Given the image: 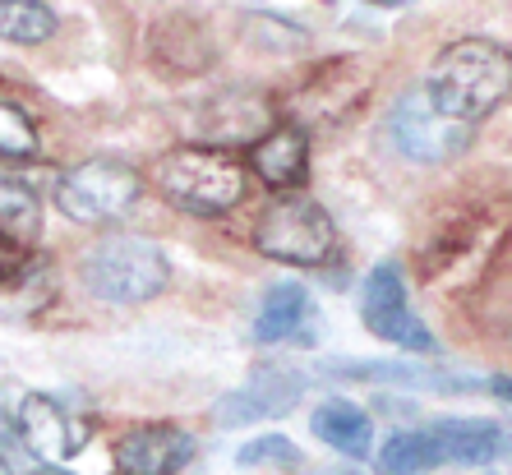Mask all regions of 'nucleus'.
<instances>
[{"instance_id":"nucleus-17","label":"nucleus","mask_w":512,"mask_h":475,"mask_svg":"<svg viewBox=\"0 0 512 475\" xmlns=\"http://www.w3.org/2000/svg\"><path fill=\"white\" fill-rule=\"evenodd\" d=\"M56 33V10L47 0H0V42L37 47Z\"/></svg>"},{"instance_id":"nucleus-1","label":"nucleus","mask_w":512,"mask_h":475,"mask_svg":"<svg viewBox=\"0 0 512 475\" xmlns=\"http://www.w3.org/2000/svg\"><path fill=\"white\" fill-rule=\"evenodd\" d=\"M420 93L448 120L480 125L512 93V51L494 37H457L453 47H443L434 56Z\"/></svg>"},{"instance_id":"nucleus-25","label":"nucleus","mask_w":512,"mask_h":475,"mask_svg":"<svg viewBox=\"0 0 512 475\" xmlns=\"http://www.w3.org/2000/svg\"><path fill=\"white\" fill-rule=\"evenodd\" d=\"M0 475H14V471H10V462H5V457H0Z\"/></svg>"},{"instance_id":"nucleus-12","label":"nucleus","mask_w":512,"mask_h":475,"mask_svg":"<svg viewBox=\"0 0 512 475\" xmlns=\"http://www.w3.org/2000/svg\"><path fill=\"white\" fill-rule=\"evenodd\" d=\"M429 439L439 443V457L453 466H489L499 462L503 452H512V434L494 420H466L448 416L429 429Z\"/></svg>"},{"instance_id":"nucleus-14","label":"nucleus","mask_w":512,"mask_h":475,"mask_svg":"<svg viewBox=\"0 0 512 475\" xmlns=\"http://www.w3.org/2000/svg\"><path fill=\"white\" fill-rule=\"evenodd\" d=\"M310 429H314V439L328 443V448L342 452V457H370V448H374L370 416H365L356 402H346V397L323 402L310 416Z\"/></svg>"},{"instance_id":"nucleus-15","label":"nucleus","mask_w":512,"mask_h":475,"mask_svg":"<svg viewBox=\"0 0 512 475\" xmlns=\"http://www.w3.org/2000/svg\"><path fill=\"white\" fill-rule=\"evenodd\" d=\"M310 319V291L296 282H277L259 305V319H254V342H286L296 337Z\"/></svg>"},{"instance_id":"nucleus-10","label":"nucleus","mask_w":512,"mask_h":475,"mask_svg":"<svg viewBox=\"0 0 512 475\" xmlns=\"http://www.w3.org/2000/svg\"><path fill=\"white\" fill-rule=\"evenodd\" d=\"M194 457V439L176 425H139L116 443V475H176Z\"/></svg>"},{"instance_id":"nucleus-24","label":"nucleus","mask_w":512,"mask_h":475,"mask_svg":"<svg viewBox=\"0 0 512 475\" xmlns=\"http://www.w3.org/2000/svg\"><path fill=\"white\" fill-rule=\"evenodd\" d=\"M370 5H406V0H370Z\"/></svg>"},{"instance_id":"nucleus-19","label":"nucleus","mask_w":512,"mask_h":475,"mask_svg":"<svg viewBox=\"0 0 512 475\" xmlns=\"http://www.w3.org/2000/svg\"><path fill=\"white\" fill-rule=\"evenodd\" d=\"M37 231V199L19 180H0V236H10L14 245L33 240Z\"/></svg>"},{"instance_id":"nucleus-21","label":"nucleus","mask_w":512,"mask_h":475,"mask_svg":"<svg viewBox=\"0 0 512 475\" xmlns=\"http://www.w3.org/2000/svg\"><path fill=\"white\" fill-rule=\"evenodd\" d=\"M240 466H300V448L291 439H282V434H259V439H250L245 448L236 452Z\"/></svg>"},{"instance_id":"nucleus-9","label":"nucleus","mask_w":512,"mask_h":475,"mask_svg":"<svg viewBox=\"0 0 512 475\" xmlns=\"http://www.w3.org/2000/svg\"><path fill=\"white\" fill-rule=\"evenodd\" d=\"M268 130H273V107H268V97L231 88V93L208 102V116L199 120V143L227 148L231 153V148H254Z\"/></svg>"},{"instance_id":"nucleus-11","label":"nucleus","mask_w":512,"mask_h":475,"mask_svg":"<svg viewBox=\"0 0 512 475\" xmlns=\"http://www.w3.org/2000/svg\"><path fill=\"white\" fill-rule=\"evenodd\" d=\"M250 167L268 190L277 194L300 190L305 176H310V139H305V130L300 125H273L250 148Z\"/></svg>"},{"instance_id":"nucleus-3","label":"nucleus","mask_w":512,"mask_h":475,"mask_svg":"<svg viewBox=\"0 0 512 475\" xmlns=\"http://www.w3.org/2000/svg\"><path fill=\"white\" fill-rule=\"evenodd\" d=\"M167 282L171 263L148 236H102L84 254V286L107 305H148Z\"/></svg>"},{"instance_id":"nucleus-7","label":"nucleus","mask_w":512,"mask_h":475,"mask_svg":"<svg viewBox=\"0 0 512 475\" xmlns=\"http://www.w3.org/2000/svg\"><path fill=\"white\" fill-rule=\"evenodd\" d=\"M388 134H393L397 153L411 157V162H448V157L466 153L471 139H476V125H462V120H448L443 111L429 107V97L420 93H406L397 97L393 107V120H388Z\"/></svg>"},{"instance_id":"nucleus-18","label":"nucleus","mask_w":512,"mask_h":475,"mask_svg":"<svg viewBox=\"0 0 512 475\" xmlns=\"http://www.w3.org/2000/svg\"><path fill=\"white\" fill-rule=\"evenodd\" d=\"M56 296V273L47 259H24V268L14 273V282L0 291V309L5 314H33Z\"/></svg>"},{"instance_id":"nucleus-5","label":"nucleus","mask_w":512,"mask_h":475,"mask_svg":"<svg viewBox=\"0 0 512 475\" xmlns=\"http://www.w3.org/2000/svg\"><path fill=\"white\" fill-rule=\"evenodd\" d=\"M254 245H259V254H268V259H277V263L314 268V263H323L333 254L337 226L314 199H305V194H282V199L268 203L259 213V222H254Z\"/></svg>"},{"instance_id":"nucleus-20","label":"nucleus","mask_w":512,"mask_h":475,"mask_svg":"<svg viewBox=\"0 0 512 475\" xmlns=\"http://www.w3.org/2000/svg\"><path fill=\"white\" fill-rule=\"evenodd\" d=\"M37 148H42V139H37V125L28 120V111L14 102H0V157L28 162V157H37Z\"/></svg>"},{"instance_id":"nucleus-22","label":"nucleus","mask_w":512,"mask_h":475,"mask_svg":"<svg viewBox=\"0 0 512 475\" xmlns=\"http://www.w3.org/2000/svg\"><path fill=\"white\" fill-rule=\"evenodd\" d=\"M24 245H14L10 236H0V291H5V286L14 282V273H19V268H24Z\"/></svg>"},{"instance_id":"nucleus-13","label":"nucleus","mask_w":512,"mask_h":475,"mask_svg":"<svg viewBox=\"0 0 512 475\" xmlns=\"http://www.w3.org/2000/svg\"><path fill=\"white\" fill-rule=\"evenodd\" d=\"M300 388L305 383L291 379L286 369H259L245 388H236L227 402L217 406V420L222 425H250V420H263V416H286L296 406Z\"/></svg>"},{"instance_id":"nucleus-6","label":"nucleus","mask_w":512,"mask_h":475,"mask_svg":"<svg viewBox=\"0 0 512 475\" xmlns=\"http://www.w3.org/2000/svg\"><path fill=\"white\" fill-rule=\"evenodd\" d=\"M360 319L370 328L374 337H383L388 346H402V351H439L434 333L425 328L411 300H406V282H402V268L397 263H379L370 277H365V291H360Z\"/></svg>"},{"instance_id":"nucleus-2","label":"nucleus","mask_w":512,"mask_h":475,"mask_svg":"<svg viewBox=\"0 0 512 475\" xmlns=\"http://www.w3.org/2000/svg\"><path fill=\"white\" fill-rule=\"evenodd\" d=\"M157 194L190 217H222L245 199V167L227 148L208 143H180L153 167Z\"/></svg>"},{"instance_id":"nucleus-16","label":"nucleus","mask_w":512,"mask_h":475,"mask_svg":"<svg viewBox=\"0 0 512 475\" xmlns=\"http://www.w3.org/2000/svg\"><path fill=\"white\" fill-rule=\"evenodd\" d=\"M434 466H443L439 443L429 439V429H406L379 448V471L383 475H429Z\"/></svg>"},{"instance_id":"nucleus-23","label":"nucleus","mask_w":512,"mask_h":475,"mask_svg":"<svg viewBox=\"0 0 512 475\" xmlns=\"http://www.w3.org/2000/svg\"><path fill=\"white\" fill-rule=\"evenodd\" d=\"M33 475H70V471H60V466H37Z\"/></svg>"},{"instance_id":"nucleus-8","label":"nucleus","mask_w":512,"mask_h":475,"mask_svg":"<svg viewBox=\"0 0 512 475\" xmlns=\"http://www.w3.org/2000/svg\"><path fill=\"white\" fill-rule=\"evenodd\" d=\"M14 434H19V443H24L42 466H60L84 448L88 425H79L47 392H28V397H19V406H14Z\"/></svg>"},{"instance_id":"nucleus-4","label":"nucleus","mask_w":512,"mask_h":475,"mask_svg":"<svg viewBox=\"0 0 512 475\" xmlns=\"http://www.w3.org/2000/svg\"><path fill=\"white\" fill-rule=\"evenodd\" d=\"M143 194V176L120 157H88L56 180V208L70 222L102 226L125 217Z\"/></svg>"}]
</instances>
